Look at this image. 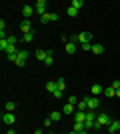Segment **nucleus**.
Here are the masks:
<instances>
[{
  "instance_id": "obj_1",
  "label": "nucleus",
  "mask_w": 120,
  "mask_h": 134,
  "mask_svg": "<svg viewBox=\"0 0 120 134\" xmlns=\"http://www.w3.org/2000/svg\"><path fill=\"white\" fill-rule=\"evenodd\" d=\"M110 122H112V118L106 114V112H100L98 114V118L94 120V128H102V126H110Z\"/></svg>"
},
{
  "instance_id": "obj_2",
  "label": "nucleus",
  "mask_w": 120,
  "mask_h": 134,
  "mask_svg": "<svg viewBox=\"0 0 120 134\" xmlns=\"http://www.w3.org/2000/svg\"><path fill=\"white\" fill-rule=\"evenodd\" d=\"M72 42H80V44H86V42H92V34L90 32H78L74 36H70Z\"/></svg>"
},
{
  "instance_id": "obj_3",
  "label": "nucleus",
  "mask_w": 120,
  "mask_h": 134,
  "mask_svg": "<svg viewBox=\"0 0 120 134\" xmlns=\"http://www.w3.org/2000/svg\"><path fill=\"white\" fill-rule=\"evenodd\" d=\"M84 100L88 102V110H98V106H100L98 96H84Z\"/></svg>"
},
{
  "instance_id": "obj_4",
  "label": "nucleus",
  "mask_w": 120,
  "mask_h": 134,
  "mask_svg": "<svg viewBox=\"0 0 120 134\" xmlns=\"http://www.w3.org/2000/svg\"><path fill=\"white\" fill-rule=\"evenodd\" d=\"M46 6H48V2H46V0H38V2H36V6H34L36 14L44 16V14H46Z\"/></svg>"
},
{
  "instance_id": "obj_5",
  "label": "nucleus",
  "mask_w": 120,
  "mask_h": 134,
  "mask_svg": "<svg viewBox=\"0 0 120 134\" xmlns=\"http://www.w3.org/2000/svg\"><path fill=\"white\" fill-rule=\"evenodd\" d=\"M56 20H58V14H56V12H46V14H44V16H40V22H56Z\"/></svg>"
},
{
  "instance_id": "obj_6",
  "label": "nucleus",
  "mask_w": 120,
  "mask_h": 134,
  "mask_svg": "<svg viewBox=\"0 0 120 134\" xmlns=\"http://www.w3.org/2000/svg\"><path fill=\"white\" fill-rule=\"evenodd\" d=\"M2 122L8 124V126H12V124L16 122V116H14L12 112H4V114H2Z\"/></svg>"
},
{
  "instance_id": "obj_7",
  "label": "nucleus",
  "mask_w": 120,
  "mask_h": 134,
  "mask_svg": "<svg viewBox=\"0 0 120 134\" xmlns=\"http://www.w3.org/2000/svg\"><path fill=\"white\" fill-rule=\"evenodd\" d=\"M34 6H30V4H24L22 6V16H24V20H28L30 16H32V14H34Z\"/></svg>"
},
{
  "instance_id": "obj_8",
  "label": "nucleus",
  "mask_w": 120,
  "mask_h": 134,
  "mask_svg": "<svg viewBox=\"0 0 120 134\" xmlns=\"http://www.w3.org/2000/svg\"><path fill=\"white\" fill-rule=\"evenodd\" d=\"M120 132V120H112L108 126V134H118Z\"/></svg>"
},
{
  "instance_id": "obj_9",
  "label": "nucleus",
  "mask_w": 120,
  "mask_h": 134,
  "mask_svg": "<svg viewBox=\"0 0 120 134\" xmlns=\"http://www.w3.org/2000/svg\"><path fill=\"white\" fill-rule=\"evenodd\" d=\"M64 48H66V54H74V52L78 50V44H76V42H72V40H68Z\"/></svg>"
},
{
  "instance_id": "obj_10",
  "label": "nucleus",
  "mask_w": 120,
  "mask_h": 134,
  "mask_svg": "<svg viewBox=\"0 0 120 134\" xmlns=\"http://www.w3.org/2000/svg\"><path fill=\"white\" fill-rule=\"evenodd\" d=\"M50 54H52V50H36V60H42V62H44Z\"/></svg>"
},
{
  "instance_id": "obj_11",
  "label": "nucleus",
  "mask_w": 120,
  "mask_h": 134,
  "mask_svg": "<svg viewBox=\"0 0 120 134\" xmlns=\"http://www.w3.org/2000/svg\"><path fill=\"white\" fill-rule=\"evenodd\" d=\"M20 30H22V34L32 32V24H30V20H22V24H20Z\"/></svg>"
},
{
  "instance_id": "obj_12",
  "label": "nucleus",
  "mask_w": 120,
  "mask_h": 134,
  "mask_svg": "<svg viewBox=\"0 0 120 134\" xmlns=\"http://www.w3.org/2000/svg\"><path fill=\"white\" fill-rule=\"evenodd\" d=\"M100 92H104V88L100 86V84H92L90 86V96H98Z\"/></svg>"
},
{
  "instance_id": "obj_13",
  "label": "nucleus",
  "mask_w": 120,
  "mask_h": 134,
  "mask_svg": "<svg viewBox=\"0 0 120 134\" xmlns=\"http://www.w3.org/2000/svg\"><path fill=\"white\" fill-rule=\"evenodd\" d=\"M74 122H86V112L76 110L74 112Z\"/></svg>"
},
{
  "instance_id": "obj_14",
  "label": "nucleus",
  "mask_w": 120,
  "mask_h": 134,
  "mask_svg": "<svg viewBox=\"0 0 120 134\" xmlns=\"http://www.w3.org/2000/svg\"><path fill=\"white\" fill-rule=\"evenodd\" d=\"M74 112H76V106H74V104H66V106L62 108V114H66V116L74 114Z\"/></svg>"
},
{
  "instance_id": "obj_15",
  "label": "nucleus",
  "mask_w": 120,
  "mask_h": 134,
  "mask_svg": "<svg viewBox=\"0 0 120 134\" xmlns=\"http://www.w3.org/2000/svg\"><path fill=\"white\" fill-rule=\"evenodd\" d=\"M46 90H48L50 94H54V92L58 90V84H56V82H52V80H50V82H46Z\"/></svg>"
},
{
  "instance_id": "obj_16",
  "label": "nucleus",
  "mask_w": 120,
  "mask_h": 134,
  "mask_svg": "<svg viewBox=\"0 0 120 134\" xmlns=\"http://www.w3.org/2000/svg\"><path fill=\"white\" fill-rule=\"evenodd\" d=\"M76 110H80V112H86V110H88V102H86V100H80L78 104H76Z\"/></svg>"
},
{
  "instance_id": "obj_17",
  "label": "nucleus",
  "mask_w": 120,
  "mask_h": 134,
  "mask_svg": "<svg viewBox=\"0 0 120 134\" xmlns=\"http://www.w3.org/2000/svg\"><path fill=\"white\" fill-rule=\"evenodd\" d=\"M84 122H74V126H72V132H84Z\"/></svg>"
},
{
  "instance_id": "obj_18",
  "label": "nucleus",
  "mask_w": 120,
  "mask_h": 134,
  "mask_svg": "<svg viewBox=\"0 0 120 134\" xmlns=\"http://www.w3.org/2000/svg\"><path fill=\"white\" fill-rule=\"evenodd\" d=\"M96 118H98L96 110H86V120H96Z\"/></svg>"
},
{
  "instance_id": "obj_19",
  "label": "nucleus",
  "mask_w": 120,
  "mask_h": 134,
  "mask_svg": "<svg viewBox=\"0 0 120 134\" xmlns=\"http://www.w3.org/2000/svg\"><path fill=\"white\" fill-rule=\"evenodd\" d=\"M102 94H104V96H108V98H112V96H116V90L112 88V86H108V88H104Z\"/></svg>"
},
{
  "instance_id": "obj_20",
  "label": "nucleus",
  "mask_w": 120,
  "mask_h": 134,
  "mask_svg": "<svg viewBox=\"0 0 120 134\" xmlns=\"http://www.w3.org/2000/svg\"><path fill=\"white\" fill-rule=\"evenodd\" d=\"M32 38H34V30H32V32H28V34H22V42H32Z\"/></svg>"
},
{
  "instance_id": "obj_21",
  "label": "nucleus",
  "mask_w": 120,
  "mask_h": 134,
  "mask_svg": "<svg viewBox=\"0 0 120 134\" xmlns=\"http://www.w3.org/2000/svg\"><path fill=\"white\" fill-rule=\"evenodd\" d=\"M92 52H94V54H102V52H104V46L102 44H92Z\"/></svg>"
},
{
  "instance_id": "obj_22",
  "label": "nucleus",
  "mask_w": 120,
  "mask_h": 134,
  "mask_svg": "<svg viewBox=\"0 0 120 134\" xmlns=\"http://www.w3.org/2000/svg\"><path fill=\"white\" fill-rule=\"evenodd\" d=\"M70 6H72V8H76V10H80V8L84 6V2H82V0H72V2H70Z\"/></svg>"
},
{
  "instance_id": "obj_23",
  "label": "nucleus",
  "mask_w": 120,
  "mask_h": 134,
  "mask_svg": "<svg viewBox=\"0 0 120 134\" xmlns=\"http://www.w3.org/2000/svg\"><path fill=\"white\" fill-rule=\"evenodd\" d=\"M8 46H10V44H8V38H2V40H0V50H2V52L8 50Z\"/></svg>"
},
{
  "instance_id": "obj_24",
  "label": "nucleus",
  "mask_w": 120,
  "mask_h": 134,
  "mask_svg": "<svg viewBox=\"0 0 120 134\" xmlns=\"http://www.w3.org/2000/svg\"><path fill=\"white\" fill-rule=\"evenodd\" d=\"M66 14H68L70 18H74V16H78V10H76V8H72V6H68V8H66Z\"/></svg>"
},
{
  "instance_id": "obj_25",
  "label": "nucleus",
  "mask_w": 120,
  "mask_h": 134,
  "mask_svg": "<svg viewBox=\"0 0 120 134\" xmlns=\"http://www.w3.org/2000/svg\"><path fill=\"white\" fill-rule=\"evenodd\" d=\"M56 84H58V90H62V92H64V88H66V80H64V78H58Z\"/></svg>"
},
{
  "instance_id": "obj_26",
  "label": "nucleus",
  "mask_w": 120,
  "mask_h": 134,
  "mask_svg": "<svg viewBox=\"0 0 120 134\" xmlns=\"http://www.w3.org/2000/svg\"><path fill=\"white\" fill-rule=\"evenodd\" d=\"M28 56H30V52H28V50H18V58H22V60H26Z\"/></svg>"
},
{
  "instance_id": "obj_27",
  "label": "nucleus",
  "mask_w": 120,
  "mask_h": 134,
  "mask_svg": "<svg viewBox=\"0 0 120 134\" xmlns=\"http://www.w3.org/2000/svg\"><path fill=\"white\" fill-rule=\"evenodd\" d=\"M80 48L84 52H92V42H86V44H80Z\"/></svg>"
},
{
  "instance_id": "obj_28",
  "label": "nucleus",
  "mask_w": 120,
  "mask_h": 134,
  "mask_svg": "<svg viewBox=\"0 0 120 134\" xmlns=\"http://www.w3.org/2000/svg\"><path fill=\"white\" fill-rule=\"evenodd\" d=\"M16 110V104L14 102H6V112H14Z\"/></svg>"
},
{
  "instance_id": "obj_29",
  "label": "nucleus",
  "mask_w": 120,
  "mask_h": 134,
  "mask_svg": "<svg viewBox=\"0 0 120 134\" xmlns=\"http://www.w3.org/2000/svg\"><path fill=\"white\" fill-rule=\"evenodd\" d=\"M50 118L54 120V122H56V120H60V118H62V112H52V114H50Z\"/></svg>"
},
{
  "instance_id": "obj_30",
  "label": "nucleus",
  "mask_w": 120,
  "mask_h": 134,
  "mask_svg": "<svg viewBox=\"0 0 120 134\" xmlns=\"http://www.w3.org/2000/svg\"><path fill=\"white\" fill-rule=\"evenodd\" d=\"M52 64H54V56H48V58H46V60H44V66H52Z\"/></svg>"
},
{
  "instance_id": "obj_31",
  "label": "nucleus",
  "mask_w": 120,
  "mask_h": 134,
  "mask_svg": "<svg viewBox=\"0 0 120 134\" xmlns=\"http://www.w3.org/2000/svg\"><path fill=\"white\" fill-rule=\"evenodd\" d=\"M84 128H86V130L94 128V120H86V122H84Z\"/></svg>"
},
{
  "instance_id": "obj_32",
  "label": "nucleus",
  "mask_w": 120,
  "mask_h": 134,
  "mask_svg": "<svg viewBox=\"0 0 120 134\" xmlns=\"http://www.w3.org/2000/svg\"><path fill=\"white\" fill-rule=\"evenodd\" d=\"M16 42H18V38H16V36H8V44L16 46Z\"/></svg>"
},
{
  "instance_id": "obj_33",
  "label": "nucleus",
  "mask_w": 120,
  "mask_h": 134,
  "mask_svg": "<svg viewBox=\"0 0 120 134\" xmlns=\"http://www.w3.org/2000/svg\"><path fill=\"white\" fill-rule=\"evenodd\" d=\"M14 64H16V66H20V68H22L24 64H26V60H22V58H16V62H14Z\"/></svg>"
},
{
  "instance_id": "obj_34",
  "label": "nucleus",
  "mask_w": 120,
  "mask_h": 134,
  "mask_svg": "<svg viewBox=\"0 0 120 134\" xmlns=\"http://www.w3.org/2000/svg\"><path fill=\"white\" fill-rule=\"evenodd\" d=\"M68 104H74V106H76V104H78V98H76V96H70V98H68Z\"/></svg>"
},
{
  "instance_id": "obj_35",
  "label": "nucleus",
  "mask_w": 120,
  "mask_h": 134,
  "mask_svg": "<svg viewBox=\"0 0 120 134\" xmlns=\"http://www.w3.org/2000/svg\"><path fill=\"white\" fill-rule=\"evenodd\" d=\"M112 88H114V90L120 88V80H114V82H112Z\"/></svg>"
},
{
  "instance_id": "obj_36",
  "label": "nucleus",
  "mask_w": 120,
  "mask_h": 134,
  "mask_svg": "<svg viewBox=\"0 0 120 134\" xmlns=\"http://www.w3.org/2000/svg\"><path fill=\"white\" fill-rule=\"evenodd\" d=\"M52 96H54V98H62V90H56V92H54Z\"/></svg>"
},
{
  "instance_id": "obj_37",
  "label": "nucleus",
  "mask_w": 120,
  "mask_h": 134,
  "mask_svg": "<svg viewBox=\"0 0 120 134\" xmlns=\"http://www.w3.org/2000/svg\"><path fill=\"white\" fill-rule=\"evenodd\" d=\"M52 122H54L52 118H46V120H44V126H52Z\"/></svg>"
},
{
  "instance_id": "obj_38",
  "label": "nucleus",
  "mask_w": 120,
  "mask_h": 134,
  "mask_svg": "<svg viewBox=\"0 0 120 134\" xmlns=\"http://www.w3.org/2000/svg\"><path fill=\"white\" fill-rule=\"evenodd\" d=\"M6 134H16V132H14V130H8V132H6Z\"/></svg>"
},
{
  "instance_id": "obj_39",
  "label": "nucleus",
  "mask_w": 120,
  "mask_h": 134,
  "mask_svg": "<svg viewBox=\"0 0 120 134\" xmlns=\"http://www.w3.org/2000/svg\"><path fill=\"white\" fill-rule=\"evenodd\" d=\"M116 96H118V98H120V88H118V90H116Z\"/></svg>"
},
{
  "instance_id": "obj_40",
  "label": "nucleus",
  "mask_w": 120,
  "mask_h": 134,
  "mask_svg": "<svg viewBox=\"0 0 120 134\" xmlns=\"http://www.w3.org/2000/svg\"><path fill=\"white\" fill-rule=\"evenodd\" d=\"M70 134H76V132H70Z\"/></svg>"
},
{
  "instance_id": "obj_41",
  "label": "nucleus",
  "mask_w": 120,
  "mask_h": 134,
  "mask_svg": "<svg viewBox=\"0 0 120 134\" xmlns=\"http://www.w3.org/2000/svg\"><path fill=\"white\" fill-rule=\"evenodd\" d=\"M118 134H120V132H118Z\"/></svg>"
}]
</instances>
